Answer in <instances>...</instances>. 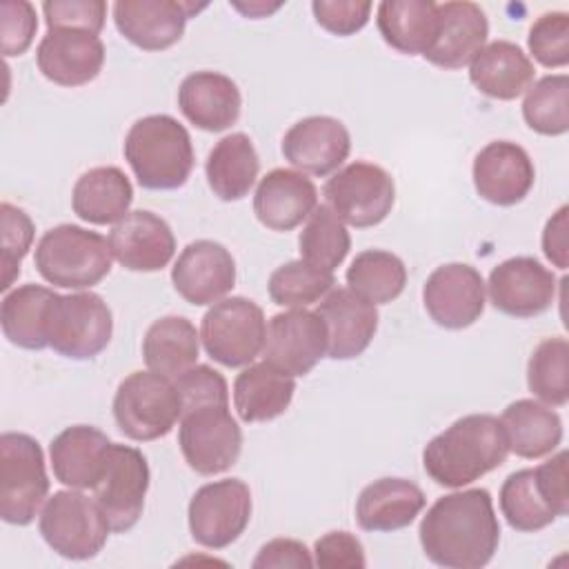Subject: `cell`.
Wrapping results in <instances>:
<instances>
[{
	"instance_id": "34",
	"label": "cell",
	"mask_w": 569,
	"mask_h": 569,
	"mask_svg": "<svg viewBox=\"0 0 569 569\" xmlns=\"http://www.w3.org/2000/svg\"><path fill=\"white\" fill-rule=\"evenodd\" d=\"M507 433L509 451L520 458H545L558 449L562 442V420L549 407L531 398H520L500 416Z\"/></svg>"
},
{
	"instance_id": "35",
	"label": "cell",
	"mask_w": 569,
	"mask_h": 569,
	"mask_svg": "<svg viewBox=\"0 0 569 569\" xmlns=\"http://www.w3.org/2000/svg\"><path fill=\"white\" fill-rule=\"evenodd\" d=\"M200 353V333L184 316H162L142 338V358L147 367L171 380L196 367Z\"/></svg>"
},
{
	"instance_id": "11",
	"label": "cell",
	"mask_w": 569,
	"mask_h": 569,
	"mask_svg": "<svg viewBox=\"0 0 569 569\" xmlns=\"http://www.w3.org/2000/svg\"><path fill=\"white\" fill-rule=\"evenodd\" d=\"M178 445L184 462L200 476H218L231 469L242 451V429L229 405L209 402L182 409Z\"/></svg>"
},
{
	"instance_id": "30",
	"label": "cell",
	"mask_w": 569,
	"mask_h": 569,
	"mask_svg": "<svg viewBox=\"0 0 569 569\" xmlns=\"http://www.w3.org/2000/svg\"><path fill=\"white\" fill-rule=\"evenodd\" d=\"M425 491L407 478H380L356 500V520L365 531H398L425 509Z\"/></svg>"
},
{
	"instance_id": "19",
	"label": "cell",
	"mask_w": 569,
	"mask_h": 569,
	"mask_svg": "<svg viewBox=\"0 0 569 569\" xmlns=\"http://www.w3.org/2000/svg\"><path fill=\"white\" fill-rule=\"evenodd\" d=\"M173 289L196 307L222 300L236 284V260L216 240L189 242L171 267Z\"/></svg>"
},
{
	"instance_id": "5",
	"label": "cell",
	"mask_w": 569,
	"mask_h": 569,
	"mask_svg": "<svg viewBox=\"0 0 569 569\" xmlns=\"http://www.w3.org/2000/svg\"><path fill=\"white\" fill-rule=\"evenodd\" d=\"M113 253L109 240L80 224H58L38 240L33 264L53 287L91 289L109 276Z\"/></svg>"
},
{
	"instance_id": "33",
	"label": "cell",
	"mask_w": 569,
	"mask_h": 569,
	"mask_svg": "<svg viewBox=\"0 0 569 569\" xmlns=\"http://www.w3.org/2000/svg\"><path fill=\"white\" fill-rule=\"evenodd\" d=\"M260 158L251 138L242 131L220 138L207 156L204 176L213 196L224 202L242 200L256 184Z\"/></svg>"
},
{
	"instance_id": "37",
	"label": "cell",
	"mask_w": 569,
	"mask_h": 569,
	"mask_svg": "<svg viewBox=\"0 0 569 569\" xmlns=\"http://www.w3.org/2000/svg\"><path fill=\"white\" fill-rule=\"evenodd\" d=\"M58 293L42 284H20L4 293L0 305V325L4 338L29 351L49 347L47 318L49 307Z\"/></svg>"
},
{
	"instance_id": "45",
	"label": "cell",
	"mask_w": 569,
	"mask_h": 569,
	"mask_svg": "<svg viewBox=\"0 0 569 569\" xmlns=\"http://www.w3.org/2000/svg\"><path fill=\"white\" fill-rule=\"evenodd\" d=\"M47 29H82L100 33L107 18L102 0H47L42 4Z\"/></svg>"
},
{
	"instance_id": "28",
	"label": "cell",
	"mask_w": 569,
	"mask_h": 569,
	"mask_svg": "<svg viewBox=\"0 0 569 569\" xmlns=\"http://www.w3.org/2000/svg\"><path fill=\"white\" fill-rule=\"evenodd\" d=\"M111 440L91 425H73L60 431L49 445L53 476L69 489H93Z\"/></svg>"
},
{
	"instance_id": "48",
	"label": "cell",
	"mask_w": 569,
	"mask_h": 569,
	"mask_svg": "<svg viewBox=\"0 0 569 569\" xmlns=\"http://www.w3.org/2000/svg\"><path fill=\"white\" fill-rule=\"evenodd\" d=\"M316 22L333 36H353L369 22V0H313Z\"/></svg>"
},
{
	"instance_id": "21",
	"label": "cell",
	"mask_w": 569,
	"mask_h": 569,
	"mask_svg": "<svg viewBox=\"0 0 569 569\" xmlns=\"http://www.w3.org/2000/svg\"><path fill=\"white\" fill-rule=\"evenodd\" d=\"M36 62L40 73L60 87H82L96 80L104 64V44L82 29H47Z\"/></svg>"
},
{
	"instance_id": "9",
	"label": "cell",
	"mask_w": 569,
	"mask_h": 569,
	"mask_svg": "<svg viewBox=\"0 0 569 569\" xmlns=\"http://www.w3.org/2000/svg\"><path fill=\"white\" fill-rule=\"evenodd\" d=\"M264 338V311L244 296L213 302L200 322V340L207 356L231 369L251 365L262 353Z\"/></svg>"
},
{
	"instance_id": "51",
	"label": "cell",
	"mask_w": 569,
	"mask_h": 569,
	"mask_svg": "<svg viewBox=\"0 0 569 569\" xmlns=\"http://www.w3.org/2000/svg\"><path fill=\"white\" fill-rule=\"evenodd\" d=\"M567 213L569 207L562 204L545 224L542 231V251L547 256V260L558 267V269H567L569 264V249H567Z\"/></svg>"
},
{
	"instance_id": "43",
	"label": "cell",
	"mask_w": 569,
	"mask_h": 569,
	"mask_svg": "<svg viewBox=\"0 0 569 569\" xmlns=\"http://www.w3.org/2000/svg\"><path fill=\"white\" fill-rule=\"evenodd\" d=\"M0 229H2V291H9L13 280L20 276V264L33 242V222L29 213L11 202L0 204Z\"/></svg>"
},
{
	"instance_id": "46",
	"label": "cell",
	"mask_w": 569,
	"mask_h": 569,
	"mask_svg": "<svg viewBox=\"0 0 569 569\" xmlns=\"http://www.w3.org/2000/svg\"><path fill=\"white\" fill-rule=\"evenodd\" d=\"M38 18L36 9L27 0H4L0 2V33L4 58L22 56L36 36Z\"/></svg>"
},
{
	"instance_id": "52",
	"label": "cell",
	"mask_w": 569,
	"mask_h": 569,
	"mask_svg": "<svg viewBox=\"0 0 569 569\" xmlns=\"http://www.w3.org/2000/svg\"><path fill=\"white\" fill-rule=\"evenodd\" d=\"M231 4L242 16H247V18H264V16H269V13H273V11H278L282 7V2L269 4V2H260V0H253V2H231Z\"/></svg>"
},
{
	"instance_id": "7",
	"label": "cell",
	"mask_w": 569,
	"mask_h": 569,
	"mask_svg": "<svg viewBox=\"0 0 569 569\" xmlns=\"http://www.w3.org/2000/svg\"><path fill=\"white\" fill-rule=\"evenodd\" d=\"M49 493V476L40 442L20 431L0 436V518L27 527Z\"/></svg>"
},
{
	"instance_id": "1",
	"label": "cell",
	"mask_w": 569,
	"mask_h": 569,
	"mask_svg": "<svg viewBox=\"0 0 569 569\" xmlns=\"http://www.w3.org/2000/svg\"><path fill=\"white\" fill-rule=\"evenodd\" d=\"M425 556L445 569H480L500 542V522L491 493L482 487L438 498L418 529Z\"/></svg>"
},
{
	"instance_id": "8",
	"label": "cell",
	"mask_w": 569,
	"mask_h": 569,
	"mask_svg": "<svg viewBox=\"0 0 569 569\" xmlns=\"http://www.w3.org/2000/svg\"><path fill=\"white\" fill-rule=\"evenodd\" d=\"M42 540L67 560L96 558L109 538V522L96 498L80 489L56 491L38 520Z\"/></svg>"
},
{
	"instance_id": "25",
	"label": "cell",
	"mask_w": 569,
	"mask_h": 569,
	"mask_svg": "<svg viewBox=\"0 0 569 569\" xmlns=\"http://www.w3.org/2000/svg\"><path fill=\"white\" fill-rule=\"evenodd\" d=\"M316 313L327 327V356L333 360L358 358L378 331V309L351 289H331Z\"/></svg>"
},
{
	"instance_id": "32",
	"label": "cell",
	"mask_w": 569,
	"mask_h": 569,
	"mask_svg": "<svg viewBox=\"0 0 569 569\" xmlns=\"http://www.w3.org/2000/svg\"><path fill=\"white\" fill-rule=\"evenodd\" d=\"M133 187L120 167H93L84 171L71 191L73 213L89 224H113L129 213Z\"/></svg>"
},
{
	"instance_id": "4",
	"label": "cell",
	"mask_w": 569,
	"mask_h": 569,
	"mask_svg": "<svg viewBox=\"0 0 569 569\" xmlns=\"http://www.w3.org/2000/svg\"><path fill=\"white\" fill-rule=\"evenodd\" d=\"M567 460L569 453L562 449L536 469H520L507 476L498 500L511 529L533 533L569 513Z\"/></svg>"
},
{
	"instance_id": "31",
	"label": "cell",
	"mask_w": 569,
	"mask_h": 569,
	"mask_svg": "<svg viewBox=\"0 0 569 569\" xmlns=\"http://www.w3.org/2000/svg\"><path fill=\"white\" fill-rule=\"evenodd\" d=\"M296 393L293 376L269 362L247 365L233 380V407L242 422H269L282 416Z\"/></svg>"
},
{
	"instance_id": "39",
	"label": "cell",
	"mask_w": 569,
	"mask_h": 569,
	"mask_svg": "<svg viewBox=\"0 0 569 569\" xmlns=\"http://www.w3.org/2000/svg\"><path fill=\"white\" fill-rule=\"evenodd\" d=\"M298 247L300 260L333 273V269L345 262L351 249V236L345 222L331 211V207L320 204L307 218V224L298 238Z\"/></svg>"
},
{
	"instance_id": "44",
	"label": "cell",
	"mask_w": 569,
	"mask_h": 569,
	"mask_svg": "<svg viewBox=\"0 0 569 569\" xmlns=\"http://www.w3.org/2000/svg\"><path fill=\"white\" fill-rule=\"evenodd\" d=\"M527 44L531 56L547 69L569 64V13H542L529 29Z\"/></svg>"
},
{
	"instance_id": "12",
	"label": "cell",
	"mask_w": 569,
	"mask_h": 569,
	"mask_svg": "<svg viewBox=\"0 0 569 569\" xmlns=\"http://www.w3.org/2000/svg\"><path fill=\"white\" fill-rule=\"evenodd\" d=\"M327 207L356 229L380 224L393 209L396 184L387 169L373 162L356 160L338 169L325 182Z\"/></svg>"
},
{
	"instance_id": "15",
	"label": "cell",
	"mask_w": 569,
	"mask_h": 569,
	"mask_svg": "<svg viewBox=\"0 0 569 569\" xmlns=\"http://www.w3.org/2000/svg\"><path fill=\"white\" fill-rule=\"evenodd\" d=\"M556 276L531 256H513L496 264L487 280L493 309L511 318L545 313L556 298Z\"/></svg>"
},
{
	"instance_id": "40",
	"label": "cell",
	"mask_w": 569,
	"mask_h": 569,
	"mask_svg": "<svg viewBox=\"0 0 569 569\" xmlns=\"http://www.w3.org/2000/svg\"><path fill=\"white\" fill-rule=\"evenodd\" d=\"M529 391L549 407L569 402V342L562 336L545 338L527 362Z\"/></svg>"
},
{
	"instance_id": "20",
	"label": "cell",
	"mask_w": 569,
	"mask_h": 569,
	"mask_svg": "<svg viewBox=\"0 0 569 569\" xmlns=\"http://www.w3.org/2000/svg\"><path fill=\"white\" fill-rule=\"evenodd\" d=\"M471 178L482 200L496 207H513L529 196L536 169L520 144L511 140H493L476 153Z\"/></svg>"
},
{
	"instance_id": "16",
	"label": "cell",
	"mask_w": 569,
	"mask_h": 569,
	"mask_svg": "<svg viewBox=\"0 0 569 569\" xmlns=\"http://www.w3.org/2000/svg\"><path fill=\"white\" fill-rule=\"evenodd\" d=\"M327 353V327L316 311L289 309L267 325L264 362L289 376H307Z\"/></svg>"
},
{
	"instance_id": "24",
	"label": "cell",
	"mask_w": 569,
	"mask_h": 569,
	"mask_svg": "<svg viewBox=\"0 0 569 569\" xmlns=\"http://www.w3.org/2000/svg\"><path fill=\"white\" fill-rule=\"evenodd\" d=\"M489 20L476 2L451 0L438 4V31L425 60L440 69H462L487 44Z\"/></svg>"
},
{
	"instance_id": "17",
	"label": "cell",
	"mask_w": 569,
	"mask_h": 569,
	"mask_svg": "<svg viewBox=\"0 0 569 569\" xmlns=\"http://www.w3.org/2000/svg\"><path fill=\"white\" fill-rule=\"evenodd\" d=\"M422 302L438 327L467 329L485 311V280L471 264L447 262L429 273Z\"/></svg>"
},
{
	"instance_id": "41",
	"label": "cell",
	"mask_w": 569,
	"mask_h": 569,
	"mask_svg": "<svg viewBox=\"0 0 569 569\" xmlns=\"http://www.w3.org/2000/svg\"><path fill=\"white\" fill-rule=\"evenodd\" d=\"M522 118L540 136L569 131V78L567 73L542 76L525 91Z\"/></svg>"
},
{
	"instance_id": "22",
	"label": "cell",
	"mask_w": 569,
	"mask_h": 569,
	"mask_svg": "<svg viewBox=\"0 0 569 569\" xmlns=\"http://www.w3.org/2000/svg\"><path fill=\"white\" fill-rule=\"evenodd\" d=\"M351 151L347 127L331 116H309L289 127L282 138L284 160L300 173L329 176L340 169Z\"/></svg>"
},
{
	"instance_id": "6",
	"label": "cell",
	"mask_w": 569,
	"mask_h": 569,
	"mask_svg": "<svg viewBox=\"0 0 569 569\" xmlns=\"http://www.w3.org/2000/svg\"><path fill=\"white\" fill-rule=\"evenodd\" d=\"M113 420L127 438L151 442L180 422L182 400L176 380L156 371H133L116 389Z\"/></svg>"
},
{
	"instance_id": "50",
	"label": "cell",
	"mask_w": 569,
	"mask_h": 569,
	"mask_svg": "<svg viewBox=\"0 0 569 569\" xmlns=\"http://www.w3.org/2000/svg\"><path fill=\"white\" fill-rule=\"evenodd\" d=\"M251 565L253 569H271V567L309 569L313 567V558H311V551L305 547V542L293 538H273L260 547Z\"/></svg>"
},
{
	"instance_id": "38",
	"label": "cell",
	"mask_w": 569,
	"mask_h": 569,
	"mask_svg": "<svg viewBox=\"0 0 569 569\" xmlns=\"http://www.w3.org/2000/svg\"><path fill=\"white\" fill-rule=\"evenodd\" d=\"M345 278L356 296L371 305H387L405 291L407 267L391 251L367 249L351 260Z\"/></svg>"
},
{
	"instance_id": "26",
	"label": "cell",
	"mask_w": 569,
	"mask_h": 569,
	"mask_svg": "<svg viewBox=\"0 0 569 569\" xmlns=\"http://www.w3.org/2000/svg\"><path fill=\"white\" fill-rule=\"evenodd\" d=\"M318 207V189L300 171L271 169L253 193V213L271 231H291Z\"/></svg>"
},
{
	"instance_id": "42",
	"label": "cell",
	"mask_w": 569,
	"mask_h": 569,
	"mask_svg": "<svg viewBox=\"0 0 569 569\" xmlns=\"http://www.w3.org/2000/svg\"><path fill=\"white\" fill-rule=\"evenodd\" d=\"M336 284L331 271H322L305 260H291L280 264L269 276L271 302L289 309H305L325 298Z\"/></svg>"
},
{
	"instance_id": "13",
	"label": "cell",
	"mask_w": 569,
	"mask_h": 569,
	"mask_svg": "<svg viewBox=\"0 0 569 569\" xmlns=\"http://www.w3.org/2000/svg\"><path fill=\"white\" fill-rule=\"evenodd\" d=\"M251 509V491L244 480L222 478L207 482L189 500V533L207 549H224L244 533Z\"/></svg>"
},
{
	"instance_id": "2",
	"label": "cell",
	"mask_w": 569,
	"mask_h": 569,
	"mask_svg": "<svg viewBox=\"0 0 569 569\" xmlns=\"http://www.w3.org/2000/svg\"><path fill=\"white\" fill-rule=\"evenodd\" d=\"M507 456L509 442L500 418L469 413L429 440L422 451V467L436 485L462 489L498 469Z\"/></svg>"
},
{
	"instance_id": "27",
	"label": "cell",
	"mask_w": 569,
	"mask_h": 569,
	"mask_svg": "<svg viewBox=\"0 0 569 569\" xmlns=\"http://www.w3.org/2000/svg\"><path fill=\"white\" fill-rule=\"evenodd\" d=\"M182 116L202 131H224L238 122L242 96L238 84L220 71H193L178 89Z\"/></svg>"
},
{
	"instance_id": "36",
	"label": "cell",
	"mask_w": 569,
	"mask_h": 569,
	"mask_svg": "<svg viewBox=\"0 0 569 569\" xmlns=\"http://www.w3.org/2000/svg\"><path fill=\"white\" fill-rule=\"evenodd\" d=\"M376 24L391 49L405 56H425L438 31V4L431 0H385L378 4Z\"/></svg>"
},
{
	"instance_id": "23",
	"label": "cell",
	"mask_w": 569,
	"mask_h": 569,
	"mask_svg": "<svg viewBox=\"0 0 569 569\" xmlns=\"http://www.w3.org/2000/svg\"><path fill=\"white\" fill-rule=\"evenodd\" d=\"M113 258L129 271H160L176 253V238L164 218L147 209L129 211L109 231Z\"/></svg>"
},
{
	"instance_id": "49",
	"label": "cell",
	"mask_w": 569,
	"mask_h": 569,
	"mask_svg": "<svg viewBox=\"0 0 569 569\" xmlns=\"http://www.w3.org/2000/svg\"><path fill=\"white\" fill-rule=\"evenodd\" d=\"M313 565L325 569L338 567H367L362 542L349 531H329L313 545Z\"/></svg>"
},
{
	"instance_id": "18",
	"label": "cell",
	"mask_w": 569,
	"mask_h": 569,
	"mask_svg": "<svg viewBox=\"0 0 569 569\" xmlns=\"http://www.w3.org/2000/svg\"><path fill=\"white\" fill-rule=\"evenodd\" d=\"M207 2L178 0H118L113 22L124 40L142 51H162L173 47L187 27V20L204 9Z\"/></svg>"
},
{
	"instance_id": "47",
	"label": "cell",
	"mask_w": 569,
	"mask_h": 569,
	"mask_svg": "<svg viewBox=\"0 0 569 569\" xmlns=\"http://www.w3.org/2000/svg\"><path fill=\"white\" fill-rule=\"evenodd\" d=\"M176 387L180 391L182 409L220 402L229 405V387L220 371L209 365H196L182 376L176 378Z\"/></svg>"
},
{
	"instance_id": "3",
	"label": "cell",
	"mask_w": 569,
	"mask_h": 569,
	"mask_svg": "<svg viewBox=\"0 0 569 569\" xmlns=\"http://www.w3.org/2000/svg\"><path fill=\"white\" fill-rule=\"evenodd\" d=\"M122 151L138 184L151 191L182 187L196 162L189 131L169 113L138 118L124 136Z\"/></svg>"
},
{
	"instance_id": "29",
	"label": "cell",
	"mask_w": 569,
	"mask_h": 569,
	"mask_svg": "<svg viewBox=\"0 0 569 569\" xmlns=\"http://www.w3.org/2000/svg\"><path fill=\"white\" fill-rule=\"evenodd\" d=\"M533 62L511 40L485 44L469 62L471 84L493 100H516L533 84Z\"/></svg>"
},
{
	"instance_id": "14",
	"label": "cell",
	"mask_w": 569,
	"mask_h": 569,
	"mask_svg": "<svg viewBox=\"0 0 569 569\" xmlns=\"http://www.w3.org/2000/svg\"><path fill=\"white\" fill-rule=\"evenodd\" d=\"M149 480V462L140 449L118 442L109 445L102 473L93 487V498L111 531L124 533L138 525Z\"/></svg>"
},
{
	"instance_id": "10",
	"label": "cell",
	"mask_w": 569,
	"mask_h": 569,
	"mask_svg": "<svg viewBox=\"0 0 569 569\" xmlns=\"http://www.w3.org/2000/svg\"><path fill=\"white\" fill-rule=\"evenodd\" d=\"M113 336V316L102 296L78 291L56 296L47 318L49 347L71 360H91L107 349Z\"/></svg>"
}]
</instances>
